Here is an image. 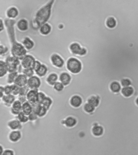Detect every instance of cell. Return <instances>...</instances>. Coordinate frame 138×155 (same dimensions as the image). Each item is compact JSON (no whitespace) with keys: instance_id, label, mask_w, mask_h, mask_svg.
Here are the masks:
<instances>
[{"instance_id":"obj_1","label":"cell","mask_w":138,"mask_h":155,"mask_svg":"<svg viewBox=\"0 0 138 155\" xmlns=\"http://www.w3.org/2000/svg\"><path fill=\"white\" fill-rule=\"evenodd\" d=\"M15 21L11 19H6L5 25L11 44V53L13 57L22 60L27 54V50L23 45L16 41L14 25Z\"/></svg>"},{"instance_id":"obj_2","label":"cell","mask_w":138,"mask_h":155,"mask_svg":"<svg viewBox=\"0 0 138 155\" xmlns=\"http://www.w3.org/2000/svg\"><path fill=\"white\" fill-rule=\"evenodd\" d=\"M55 0H50L46 5L38 10L35 15L34 23L36 24L37 28L41 26L48 20L52 12V6Z\"/></svg>"},{"instance_id":"obj_3","label":"cell","mask_w":138,"mask_h":155,"mask_svg":"<svg viewBox=\"0 0 138 155\" xmlns=\"http://www.w3.org/2000/svg\"><path fill=\"white\" fill-rule=\"evenodd\" d=\"M67 66L69 71L74 74L79 73L82 69L81 62L76 58H70L67 62Z\"/></svg>"},{"instance_id":"obj_4","label":"cell","mask_w":138,"mask_h":155,"mask_svg":"<svg viewBox=\"0 0 138 155\" xmlns=\"http://www.w3.org/2000/svg\"><path fill=\"white\" fill-rule=\"evenodd\" d=\"M6 62L9 73L17 71L20 65L19 59L13 56L9 57L6 59Z\"/></svg>"},{"instance_id":"obj_5","label":"cell","mask_w":138,"mask_h":155,"mask_svg":"<svg viewBox=\"0 0 138 155\" xmlns=\"http://www.w3.org/2000/svg\"><path fill=\"white\" fill-rule=\"evenodd\" d=\"M69 48L70 51L74 54L83 56L86 54L87 50L84 48L81 47L80 45L77 43H72Z\"/></svg>"},{"instance_id":"obj_6","label":"cell","mask_w":138,"mask_h":155,"mask_svg":"<svg viewBox=\"0 0 138 155\" xmlns=\"http://www.w3.org/2000/svg\"><path fill=\"white\" fill-rule=\"evenodd\" d=\"M35 61L34 57L31 55H26L21 60V65L24 68H32Z\"/></svg>"},{"instance_id":"obj_7","label":"cell","mask_w":138,"mask_h":155,"mask_svg":"<svg viewBox=\"0 0 138 155\" xmlns=\"http://www.w3.org/2000/svg\"><path fill=\"white\" fill-rule=\"evenodd\" d=\"M27 84L30 89H37L41 85L40 80L37 77L33 76L28 79Z\"/></svg>"},{"instance_id":"obj_8","label":"cell","mask_w":138,"mask_h":155,"mask_svg":"<svg viewBox=\"0 0 138 155\" xmlns=\"http://www.w3.org/2000/svg\"><path fill=\"white\" fill-rule=\"evenodd\" d=\"M52 64L58 68H61L63 66L64 62L62 58L57 54H54L51 58Z\"/></svg>"},{"instance_id":"obj_9","label":"cell","mask_w":138,"mask_h":155,"mask_svg":"<svg viewBox=\"0 0 138 155\" xmlns=\"http://www.w3.org/2000/svg\"><path fill=\"white\" fill-rule=\"evenodd\" d=\"M38 92L37 89H32L30 90L26 96L28 102L31 104L36 103Z\"/></svg>"},{"instance_id":"obj_10","label":"cell","mask_w":138,"mask_h":155,"mask_svg":"<svg viewBox=\"0 0 138 155\" xmlns=\"http://www.w3.org/2000/svg\"><path fill=\"white\" fill-rule=\"evenodd\" d=\"M28 80L27 77L25 75H18L14 81V84L20 87H23L27 85Z\"/></svg>"},{"instance_id":"obj_11","label":"cell","mask_w":138,"mask_h":155,"mask_svg":"<svg viewBox=\"0 0 138 155\" xmlns=\"http://www.w3.org/2000/svg\"><path fill=\"white\" fill-rule=\"evenodd\" d=\"M22 105L19 101H15L12 104V107L11 109V113L14 115H18L19 113L22 111Z\"/></svg>"},{"instance_id":"obj_12","label":"cell","mask_w":138,"mask_h":155,"mask_svg":"<svg viewBox=\"0 0 138 155\" xmlns=\"http://www.w3.org/2000/svg\"><path fill=\"white\" fill-rule=\"evenodd\" d=\"M104 128L102 126L98 125L94 126L92 129V132L93 135L96 137H100L104 133Z\"/></svg>"},{"instance_id":"obj_13","label":"cell","mask_w":138,"mask_h":155,"mask_svg":"<svg viewBox=\"0 0 138 155\" xmlns=\"http://www.w3.org/2000/svg\"><path fill=\"white\" fill-rule=\"evenodd\" d=\"M83 103L82 99L79 96L75 95L72 97L71 98L70 103L73 107L78 108L80 107Z\"/></svg>"},{"instance_id":"obj_14","label":"cell","mask_w":138,"mask_h":155,"mask_svg":"<svg viewBox=\"0 0 138 155\" xmlns=\"http://www.w3.org/2000/svg\"><path fill=\"white\" fill-rule=\"evenodd\" d=\"M122 95L126 97L132 96L134 93V89L132 86L123 87L121 90Z\"/></svg>"},{"instance_id":"obj_15","label":"cell","mask_w":138,"mask_h":155,"mask_svg":"<svg viewBox=\"0 0 138 155\" xmlns=\"http://www.w3.org/2000/svg\"><path fill=\"white\" fill-rule=\"evenodd\" d=\"M122 88L121 84L118 81H113L110 85V89L113 93H118L121 91Z\"/></svg>"},{"instance_id":"obj_16","label":"cell","mask_w":138,"mask_h":155,"mask_svg":"<svg viewBox=\"0 0 138 155\" xmlns=\"http://www.w3.org/2000/svg\"><path fill=\"white\" fill-rule=\"evenodd\" d=\"M71 79V76L67 73H63L60 76V82L64 86H66L69 84Z\"/></svg>"},{"instance_id":"obj_17","label":"cell","mask_w":138,"mask_h":155,"mask_svg":"<svg viewBox=\"0 0 138 155\" xmlns=\"http://www.w3.org/2000/svg\"><path fill=\"white\" fill-rule=\"evenodd\" d=\"M22 111L27 115H29L32 112V105L29 102H26L22 105Z\"/></svg>"},{"instance_id":"obj_18","label":"cell","mask_w":138,"mask_h":155,"mask_svg":"<svg viewBox=\"0 0 138 155\" xmlns=\"http://www.w3.org/2000/svg\"><path fill=\"white\" fill-rule=\"evenodd\" d=\"M17 26L18 29L20 31H25L28 29L29 24L26 20L21 19L18 22Z\"/></svg>"},{"instance_id":"obj_19","label":"cell","mask_w":138,"mask_h":155,"mask_svg":"<svg viewBox=\"0 0 138 155\" xmlns=\"http://www.w3.org/2000/svg\"><path fill=\"white\" fill-rule=\"evenodd\" d=\"M87 102L92 105L96 108L99 106L100 104V99L96 96L92 95L88 98Z\"/></svg>"},{"instance_id":"obj_20","label":"cell","mask_w":138,"mask_h":155,"mask_svg":"<svg viewBox=\"0 0 138 155\" xmlns=\"http://www.w3.org/2000/svg\"><path fill=\"white\" fill-rule=\"evenodd\" d=\"M22 43L25 49L28 50L32 49L34 46V42L29 37H25Z\"/></svg>"},{"instance_id":"obj_21","label":"cell","mask_w":138,"mask_h":155,"mask_svg":"<svg viewBox=\"0 0 138 155\" xmlns=\"http://www.w3.org/2000/svg\"><path fill=\"white\" fill-rule=\"evenodd\" d=\"M18 15V11L16 8L12 7L9 8L7 12V15L9 19L15 18Z\"/></svg>"},{"instance_id":"obj_22","label":"cell","mask_w":138,"mask_h":155,"mask_svg":"<svg viewBox=\"0 0 138 155\" xmlns=\"http://www.w3.org/2000/svg\"><path fill=\"white\" fill-rule=\"evenodd\" d=\"M21 137V134L19 131H14L10 133L9 136V139L13 142L18 141Z\"/></svg>"},{"instance_id":"obj_23","label":"cell","mask_w":138,"mask_h":155,"mask_svg":"<svg viewBox=\"0 0 138 155\" xmlns=\"http://www.w3.org/2000/svg\"><path fill=\"white\" fill-rule=\"evenodd\" d=\"M52 28L48 24L46 23L41 26L40 29V32L42 35H47L51 32Z\"/></svg>"},{"instance_id":"obj_24","label":"cell","mask_w":138,"mask_h":155,"mask_svg":"<svg viewBox=\"0 0 138 155\" xmlns=\"http://www.w3.org/2000/svg\"><path fill=\"white\" fill-rule=\"evenodd\" d=\"M8 71V68L6 62L0 60V77L4 76Z\"/></svg>"},{"instance_id":"obj_25","label":"cell","mask_w":138,"mask_h":155,"mask_svg":"<svg viewBox=\"0 0 138 155\" xmlns=\"http://www.w3.org/2000/svg\"><path fill=\"white\" fill-rule=\"evenodd\" d=\"M20 123L18 119V120L15 119V120L11 121L8 123V125L11 129L15 130L20 128L21 127Z\"/></svg>"},{"instance_id":"obj_26","label":"cell","mask_w":138,"mask_h":155,"mask_svg":"<svg viewBox=\"0 0 138 155\" xmlns=\"http://www.w3.org/2000/svg\"><path fill=\"white\" fill-rule=\"evenodd\" d=\"M116 21L113 17H109L106 19V25L108 28L109 29H113L116 27Z\"/></svg>"},{"instance_id":"obj_27","label":"cell","mask_w":138,"mask_h":155,"mask_svg":"<svg viewBox=\"0 0 138 155\" xmlns=\"http://www.w3.org/2000/svg\"><path fill=\"white\" fill-rule=\"evenodd\" d=\"M2 99L6 104L11 105L14 103L15 100V97L14 95L11 94L4 96L2 97Z\"/></svg>"},{"instance_id":"obj_28","label":"cell","mask_w":138,"mask_h":155,"mask_svg":"<svg viewBox=\"0 0 138 155\" xmlns=\"http://www.w3.org/2000/svg\"><path fill=\"white\" fill-rule=\"evenodd\" d=\"M58 79L57 75L55 73H52L49 75L47 79V82L50 85H54V84L57 82Z\"/></svg>"},{"instance_id":"obj_29","label":"cell","mask_w":138,"mask_h":155,"mask_svg":"<svg viewBox=\"0 0 138 155\" xmlns=\"http://www.w3.org/2000/svg\"><path fill=\"white\" fill-rule=\"evenodd\" d=\"M47 71H48V68L44 64H41L40 68L36 72V73L39 76L42 77L44 76L46 74Z\"/></svg>"},{"instance_id":"obj_30","label":"cell","mask_w":138,"mask_h":155,"mask_svg":"<svg viewBox=\"0 0 138 155\" xmlns=\"http://www.w3.org/2000/svg\"><path fill=\"white\" fill-rule=\"evenodd\" d=\"M77 122V120L75 119L73 117H69L66 119L64 123L67 126L69 127H72L76 125Z\"/></svg>"},{"instance_id":"obj_31","label":"cell","mask_w":138,"mask_h":155,"mask_svg":"<svg viewBox=\"0 0 138 155\" xmlns=\"http://www.w3.org/2000/svg\"><path fill=\"white\" fill-rule=\"evenodd\" d=\"M18 75V73L17 71L14 72L10 73L8 75L7 78V82L9 84H11L14 83L15 79Z\"/></svg>"},{"instance_id":"obj_32","label":"cell","mask_w":138,"mask_h":155,"mask_svg":"<svg viewBox=\"0 0 138 155\" xmlns=\"http://www.w3.org/2000/svg\"><path fill=\"white\" fill-rule=\"evenodd\" d=\"M32 107V112L36 114L38 116L42 108V105L41 104L35 103L31 104Z\"/></svg>"},{"instance_id":"obj_33","label":"cell","mask_w":138,"mask_h":155,"mask_svg":"<svg viewBox=\"0 0 138 155\" xmlns=\"http://www.w3.org/2000/svg\"><path fill=\"white\" fill-rule=\"evenodd\" d=\"M96 108L88 103H85L83 106V110L85 112L88 113H90L95 111Z\"/></svg>"},{"instance_id":"obj_34","label":"cell","mask_w":138,"mask_h":155,"mask_svg":"<svg viewBox=\"0 0 138 155\" xmlns=\"http://www.w3.org/2000/svg\"><path fill=\"white\" fill-rule=\"evenodd\" d=\"M52 103V99L48 97H46L45 98L43 101L42 105L46 108L47 110H48L50 109V106L51 105Z\"/></svg>"},{"instance_id":"obj_35","label":"cell","mask_w":138,"mask_h":155,"mask_svg":"<svg viewBox=\"0 0 138 155\" xmlns=\"http://www.w3.org/2000/svg\"><path fill=\"white\" fill-rule=\"evenodd\" d=\"M29 88L27 85L20 87L19 94L20 96H26L29 91Z\"/></svg>"},{"instance_id":"obj_36","label":"cell","mask_w":138,"mask_h":155,"mask_svg":"<svg viewBox=\"0 0 138 155\" xmlns=\"http://www.w3.org/2000/svg\"><path fill=\"white\" fill-rule=\"evenodd\" d=\"M120 83L122 88L131 86L132 85L131 80L129 78H124L122 79L120 81Z\"/></svg>"},{"instance_id":"obj_37","label":"cell","mask_w":138,"mask_h":155,"mask_svg":"<svg viewBox=\"0 0 138 155\" xmlns=\"http://www.w3.org/2000/svg\"><path fill=\"white\" fill-rule=\"evenodd\" d=\"M22 73L27 78H30L33 76L34 74V71L32 68H24Z\"/></svg>"},{"instance_id":"obj_38","label":"cell","mask_w":138,"mask_h":155,"mask_svg":"<svg viewBox=\"0 0 138 155\" xmlns=\"http://www.w3.org/2000/svg\"><path fill=\"white\" fill-rule=\"evenodd\" d=\"M18 116V118L20 121V122L21 123H25L27 122L29 120V117H27V115L24 114L22 111L20 112Z\"/></svg>"},{"instance_id":"obj_39","label":"cell","mask_w":138,"mask_h":155,"mask_svg":"<svg viewBox=\"0 0 138 155\" xmlns=\"http://www.w3.org/2000/svg\"><path fill=\"white\" fill-rule=\"evenodd\" d=\"M11 89H12V94L14 96H16L19 94L20 89V87L15 84L11 85Z\"/></svg>"},{"instance_id":"obj_40","label":"cell","mask_w":138,"mask_h":155,"mask_svg":"<svg viewBox=\"0 0 138 155\" xmlns=\"http://www.w3.org/2000/svg\"><path fill=\"white\" fill-rule=\"evenodd\" d=\"M46 97V96L44 94L41 92H38L36 103L42 105L43 101L44 99Z\"/></svg>"},{"instance_id":"obj_41","label":"cell","mask_w":138,"mask_h":155,"mask_svg":"<svg viewBox=\"0 0 138 155\" xmlns=\"http://www.w3.org/2000/svg\"><path fill=\"white\" fill-rule=\"evenodd\" d=\"M54 86V89H56V91H62L64 86L61 82H56Z\"/></svg>"},{"instance_id":"obj_42","label":"cell","mask_w":138,"mask_h":155,"mask_svg":"<svg viewBox=\"0 0 138 155\" xmlns=\"http://www.w3.org/2000/svg\"><path fill=\"white\" fill-rule=\"evenodd\" d=\"M4 94L6 95L12 94V89L11 86L7 85L4 87Z\"/></svg>"},{"instance_id":"obj_43","label":"cell","mask_w":138,"mask_h":155,"mask_svg":"<svg viewBox=\"0 0 138 155\" xmlns=\"http://www.w3.org/2000/svg\"><path fill=\"white\" fill-rule=\"evenodd\" d=\"M41 64L39 62V61H37L36 60L34 62V65H33V67H32V69H33V70L34 71H35V72H36V71L39 69L40 68L41 66Z\"/></svg>"},{"instance_id":"obj_44","label":"cell","mask_w":138,"mask_h":155,"mask_svg":"<svg viewBox=\"0 0 138 155\" xmlns=\"http://www.w3.org/2000/svg\"><path fill=\"white\" fill-rule=\"evenodd\" d=\"M38 115L34 113V112H32L29 115L28 117L30 121H34L37 119Z\"/></svg>"},{"instance_id":"obj_45","label":"cell","mask_w":138,"mask_h":155,"mask_svg":"<svg viewBox=\"0 0 138 155\" xmlns=\"http://www.w3.org/2000/svg\"><path fill=\"white\" fill-rule=\"evenodd\" d=\"M47 111H48V110H47L46 108H45L44 107H43V106L39 114V117H43V116L46 115V113H47Z\"/></svg>"},{"instance_id":"obj_46","label":"cell","mask_w":138,"mask_h":155,"mask_svg":"<svg viewBox=\"0 0 138 155\" xmlns=\"http://www.w3.org/2000/svg\"><path fill=\"white\" fill-rule=\"evenodd\" d=\"M8 51V48L7 47H5L3 46V45H1V55H2L3 54H5L6 52Z\"/></svg>"},{"instance_id":"obj_47","label":"cell","mask_w":138,"mask_h":155,"mask_svg":"<svg viewBox=\"0 0 138 155\" xmlns=\"http://www.w3.org/2000/svg\"><path fill=\"white\" fill-rule=\"evenodd\" d=\"M27 99V97L26 96H20L18 98V100L22 104L27 102L26 101Z\"/></svg>"},{"instance_id":"obj_48","label":"cell","mask_w":138,"mask_h":155,"mask_svg":"<svg viewBox=\"0 0 138 155\" xmlns=\"http://www.w3.org/2000/svg\"><path fill=\"white\" fill-rule=\"evenodd\" d=\"M3 155H13V152L11 150L7 149L4 152Z\"/></svg>"},{"instance_id":"obj_49","label":"cell","mask_w":138,"mask_h":155,"mask_svg":"<svg viewBox=\"0 0 138 155\" xmlns=\"http://www.w3.org/2000/svg\"><path fill=\"white\" fill-rule=\"evenodd\" d=\"M0 92H1V98H2L3 96H4V88L1 86L0 87Z\"/></svg>"},{"instance_id":"obj_50","label":"cell","mask_w":138,"mask_h":155,"mask_svg":"<svg viewBox=\"0 0 138 155\" xmlns=\"http://www.w3.org/2000/svg\"><path fill=\"white\" fill-rule=\"evenodd\" d=\"M0 25H1V27H0V31L2 32V31L4 30V23H3L2 19L0 20Z\"/></svg>"},{"instance_id":"obj_51","label":"cell","mask_w":138,"mask_h":155,"mask_svg":"<svg viewBox=\"0 0 138 155\" xmlns=\"http://www.w3.org/2000/svg\"><path fill=\"white\" fill-rule=\"evenodd\" d=\"M3 153H4V149L1 145L0 146V155H3Z\"/></svg>"},{"instance_id":"obj_52","label":"cell","mask_w":138,"mask_h":155,"mask_svg":"<svg viewBox=\"0 0 138 155\" xmlns=\"http://www.w3.org/2000/svg\"><path fill=\"white\" fill-rule=\"evenodd\" d=\"M135 102L136 103L137 105L138 106V97H137L136 99Z\"/></svg>"}]
</instances>
